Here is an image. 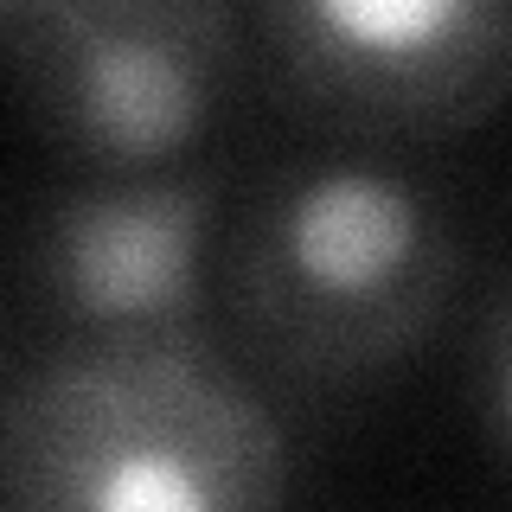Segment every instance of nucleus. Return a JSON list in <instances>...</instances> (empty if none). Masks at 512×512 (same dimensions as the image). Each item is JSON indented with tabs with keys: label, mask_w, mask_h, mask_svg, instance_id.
Returning <instances> with one entry per match:
<instances>
[{
	"label": "nucleus",
	"mask_w": 512,
	"mask_h": 512,
	"mask_svg": "<svg viewBox=\"0 0 512 512\" xmlns=\"http://www.w3.org/2000/svg\"><path fill=\"white\" fill-rule=\"evenodd\" d=\"M468 397H474V423L487 448L512 468V276L487 295L468 352Z\"/></svg>",
	"instance_id": "423d86ee"
},
{
	"label": "nucleus",
	"mask_w": 512,
	"mask_h": 512,
	"mask_svg": "<svg viewBox=\"0 0 512 512\" xmlns=\"http://www.w3.org/2000/svg\"><path fill=\"white\" fill-rule=\"evenodd\" d=\"M250 84L340 148L455 141L512 103V0H263Z\"/></svg>",
	"instance_id": "20e7f679"
},
{
	"label": "nucleus",
	"mask_w": 512,
	"mask_h": 512,
	"mask_svg": "<svg viewBox=\"0 0 512 512\" xmlns=\"http://www.w3.org/2000/svg\"><path fill=\"white\" fill-rule=\"evenodd\" d=\"M0 84L77 180L173 173L250 90V7L0 0Z\"/></svg>",
	"instance_id": "7ed1b4c3"
},
{
	"label": "nucleus",
	"mask_w": 512,
	"mask_h": 512,
	"mask_svg": "<svg viewBox=\"0 0 512 512\" xmlns=\"http://www.w3.org/2000/svg\"><path fill=\"white\" fill-rule=\"evenodd\" d=\"M7 384H13V365H7V346H0V404H7Z\"/></svg>",
	"instance_id": "0eeeda50"
},
{
	"label": "nucleus",
	"mask_w": 512,
	"mask_h": 512,
	"mask_svg": "<svg viewBox=\"0 0 512 512\" xmlns=\"http://www.w3.org/2000/svg\"><path fill=\"white\" fill-rule=\"evenodd\" d=\"M461 276L455 199L404 154L327 141L231 199L218 340L269 397H346L436 340Z\"/></svg>",
	"instance_id": "f257e3e1"
},
{
	"label": "nucleus",
	"mask_w": 512,
	"mask_h": 512,
	"mask_svg": "<svg viewBox=\"0 0 512 512\" xmlns=\"http://www.w3.org/2000/svg\"><path fill=\"white\" fill-rule=\"evenodd\" d=\"M288 474L224 346H45L0 404V512H288Z\"/></svg>",
	"instance_id": "f03ea898"
},
{
	"label": "nucleus",
	"mask_w": 512,
	"mask_h": 512,
	"mask_svg": "<svg viewBox=\"0 0 512 512\" xmlns=\"http://www.w3.org/2000/svg\"><path fill=\"white\" fill-rule=\"evenodd\" d=\"M231 167L45 186L20 231V295L52 346H224L218 244Z\"/></svg>",
	"instance_id": "39448f33"
}]
</instances>
